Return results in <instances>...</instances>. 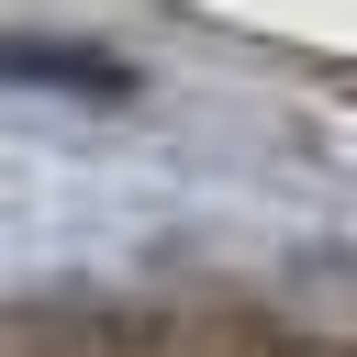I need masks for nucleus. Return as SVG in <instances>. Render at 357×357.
I'll use <instances>...</instances> for the list:
<instances>
[{
  "label": "nucleus",
  "instance_id": "f257e3e1",
  "mask_svg": "<svg viewBox=\"0 0 357 357\" xmlns=\"http://www.w3.org/2000/svg\"><path fill=\"white\" fill-rule=\"evenodd\" d=\"M0 78H56V89H123L112 56H78V45H0Z\"/></svg>",
  "mask_w": 357,
  "mask_h": 357
}]
</instances>
